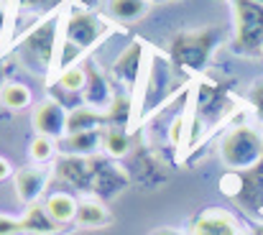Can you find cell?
<instances>
[{
  "label": "cell",
  "instance_id": "8992f818",
  "mask_svg": "<svg viewBox=\"0 0 263 235\" xmlns=\"http://www.w3.org/2000/svg\"><path fill=\"white\" fill-rule=\"evenodd\" d=\"M143 59H146V46L141 41H133L128 44L118 57H115V64L110 69L112 75V84H115V92H125V95H133L138 89V82H141V72H143Z\"/></svg>",
  "mask_w": 263,
  "mask_h": 235
},
{
  "label": "cell",
  "instance_id": "836d02e7",
  "mask_svg": "<svg viewBox=\"0 0 263 235\" xmlns=\"http://www.w3.org/2000/svg\"><path fill=\"white\" fill-rule=\"evenodd\" d=\"M248 3H256V5H263V0H248Z\"/></svg>",
  "mask_w": 263,
  "mask_h": 235
},
{
  "label": "cell",
  "instance_id": "d6a6232c",
  "mask_svg": "<svg viewBox=\"0 0 263 235\" xmlns=\"http://www.w3.org/2000/svg\"><path fill=\"white\" fill-rule=\"evenodd\" d=\"M72 3H77V5H85V8H89L95 0H72Z\"/></svg>",
  "mask_w": 263,
  "mask_h": 235
},
{
  "label": "cell",
  "instance_id": "30bf717a",
  "mask_svg": "<svg viewBox=\"0 0 263 235\" xmlns=\"http://www.w3.org/2000/svg\"><path fill=\"white\" fill-rule=\"evenodd\" d=\"M125 187H128V174H125L118 164H112V161H107V158H100L89 192H92L97 200L107 202V200L118 197Z\"/></svg>",
  "mask_w": 263,
  "mask_h": 235
},
{
  "label": "cell",
  "instance_id": "ac0fdd59",
  "mask_svg": "<svg viewBox=\"0 0 263 235\" xmlns=\"http://www.w3.org/2000/svg\"><path fill=\"white\" fill-rule=\"evenodd\" d=\"M110 220V212L105 207L102 200L97 197H87V200H80V207H77V225L80 228H105Z\"/></svg>",
  "mask_w": 263,
  "mask_h": 235
},
{
  "label": "cell",
  "instance_id": "44dd1931",
  "mask_svg": "<svg viewBox=\"0 0 263 235\" xmlns=\"http://www.w3.org/2000/svg\"><path fill=\"white\" fill-rule=\"evenodd\" d=\"M89 79V67L85 64H72V67H64L59 69V77H57V87L62 92H69V95H80L85 92Z\"/></svg>",
  "mask_w": 263,
  "mask_h": 235
},
{
  "label": "cell",
  "instance_id": "3957f363",
  "mask_svg": "<svg viewBox=\"0 0 263 235\" xmlns=\"http://www.w3.org/2000/svg\"><path fill=\"white\" fill-rule=\"evenodd\" d=\"M220 39H222L220 28H199V31L176 33L172 39V49H169V59L176 67V72H186V75L202 72L212 51L217 49Z\"/></svg>",
  "mask_w": 263,
  "mask_h": 235
},
{
  "label": "cell",
  "instance_id": "83f0119b",
  "mask_svg": "<svg viewBox=\"0 0 263 235\" xmlns=\"http://www.w3.org/2000/svg\"><path fill=\"white\" fill-rule=\"evenodd\" d=\"M189 128V110L186 113H181V115H176L174 120H172V128H169V141L179 146L181 141H184V131Z\"/></svg>",
  "mask_w": 263,
  "mask_h": 235
},
{
  "label": "cell",
  "instance_id": "ffe728a7",
  "mask_svg": "<svg viewBox=\"0 0 263 235\" xmlns=\"http://www.w3.org/2000/svg\"><path fill=\"white\" fill-rule=\"evenodd\" d=\"M33 100V92L23 82H3L0 84V105L8 110H26Z\"/></svg>",
  "mask_w": 263,
  "mask_h": 235
},
{
  "label": "cell",
  "instance_id": "d4e9b609",
  "mask_svg": "<svg viewBox=\"0 0 263 235\" xmlns=\"http://www.w3.org/2000/svg\"><path fill=\"white\" fill-rule=\"evenodd\" d=\"M240 197H248V202L253 207L263 210V161L261 166H256L253 171L243 174V192Z\"/></svg>",
  "mask_w": 263,
  "mask_h": 235
},
{
  "label": "cell",
  "instance_id": "1f68e13d",
  "mask_svg": "<svg viewBox=\"0 0 263 235\" xmlns=\"http://www.w3.org/2000/svg\"><path fill=\"white\" fill-rule=\"evenodd\" d=\"M5 21H8V15H5V3L0 0V31L5 28Z\"/></svg>",
  "mask_w": 263,
  "mask_h": 235
},
{
  "label": "cell",
  "instance_id": "7c38bea8",
  "mask_svg": "<svg viewBox=\"0 0 263 235\" xmlns=\"http://www.w3.org/2000/svg\"><path fill=\"white\" fill-rule=\"evenodd\" d=\"M115 95H118V92H115L112 79H107L102 72H100V69L89 67L87 87H85V92H82L85 105H87V107H95V110H100V113H105V110L112 105Z\"/></svg>",
  "mask_w": 263,
  "mask_h": 235
},
{
  "label": "cell",
  "instance_id": "4dcf8cb0",
  "mask_svg": "<svg viewBox=\"0 0 263 235\" xmlns=\"http://www.w3.org/2000/svg\"><path fill=\"white\" fill-rule=\"evenodd\" d=\"M148 235H184L181 230H174V228H156V230H151Z\"/></svg>",
  "mask_w": 263,
  "mask_h": 235
},
{
  "label": "cell",
  "instance_id": "ba28073f",
  "mask_svg": "<svg viewBox=\"0 0 263 235\" xmlns=\"http://www.w3.org/2000/svg\"><path fill=\"white\" fill-rule=\"evenodd\" d=\"M97 164H100V158L95 156H62L57 169H54V174L67 187L80 189V192H89L95 171H97Z\"/></svg>",
  "mask_w": 263,
  "mask_h": 235
},
{
  "label": "cell",
  "instance_id": "52a82bcc",
  "mask_svg": "<svg viewBox=\"0 0 263 235\" xmlns=\"http://www.w3.org/2000/svg\"><path fill=\"white\" fill-rule=\"evenodd\" d=\"M194 118L189 115V123H207V125H215L220 120H225L228 110L233 107L230 105V97L217 87V84H210V82H199L197 87V97H194Z\"/></svg>",
  "mask_w": 263,
  "mask_h": 235
},
{
  "label": "cell",
  "instance_id": "7a4b0ae2",
  "mask_svg": "<svg viewBox=\"0 0 263 235\" xmlns=\"http://www.w3.org/2000/svg\"><path fill=\"white\" fill-rule=\"evenodd\" d=\"M110 33V23L107 18L92 13L87 8H74L62 18V49H59V62L57 67H72L77 64V59L89 51L92 46H97L105 36Z\"/></svg>",
  "mask_w": 263,
  "mask_h": 235
},
{
  "label": "cell",
  "instance_id": "9c48e42d",
  "mask_svg": "<svg viewBox=\"0 0 263 235\" xmlns=\"http://www.w3.org/2000/svg\"><path fill=\"white\" fill-rule=\"evenodd\" d=\"M67 115H69V110L62 102H57L54 97H49V100H44L36 107V113H33V128H36L39 136H46L51 141H59V138L67 136Z\"/></svg>",
  "mask_w": 263,
  "mask_h": 235
},
{
  "label": "cell",
  "instance_id": "603a6c76",
  "mask_svg": "<svg viewBox=\"0 0 263 235\" xmlns=\"http://www.w3.org/2000/svg\"><path fill=\"white\" fill-rule=\"evenodd\" d=\"M130 113H133V95L118 92L112 105L105 110V123L112 125V128H125L128 120H130Z\"/></svg>",
  "mask_w": 263,
  "mask_h": 235
},
{
  "label": "cell",
  "instance_id": "484cf974",
  "mask_svg": "<svg viewBox=\"0 0 263 235\" xmlns=\"http://www.w3.org/2000/svg\"><path fill=\"white\" fill-rule=\"evenodd\" d=\"M54 151H57V141H51V138H46V136H36V138L31 141V149H28V154H31V158H33L36 164L51 161Z\"/></svg>",
  "mask_w": 263,
  "mask_h": 235
},
{
  "label": "cell",
  "instance_id": "4fadbf2b",
  "mask_svg": "<svg viewBox=\"0 0 263 235\" xmlns=\"http://www.w3.org/2000/svg\"><path fill=\"white\" fill-rule=\"evenodd\" d=\"M13 189H15V197L26 205V207H31V205H36V200L44 194V189H46V174H44V169H21L15 176H13Z\"/></svg>",
  "mask_w": 263,
  "mask_h": 235
},
{
  "label": "cell",
  "instance_id": "e0dca14e",
  "mask_svg": "<svg viewBox=\"0 0 263 235\" xmlns=\"http://www.w3.org/2000/svg\"><path fill=\"white\" fill-rule=\"evenodd\" d=\"M18 223H21V233H31V235H51L59 230V225L49 218L44 205L26 207V212H23V218Z\"/></svg>",
  "mask_w": 263,
  "mask_h": 235
},
{
  "label": "cell",
  "instance_id": "d590c367",
  "mask_svg": "<svg viewBox=\"0 0 263 235\" xmlns=\"http://www.w3.org/2000/svg\"><path fill=\"white\" fill-rule=\"evenodd\" d=\"M148 3H166V0H148Z\"/></svg>",
  "mask_w": 263,
  "mask_h": 235
},
{
  "label": "cell",
  "instance_id": "4316f807",
  "mask_svg": "<svg viewBox=\"0 0 263 235\" xmlns=\"http://www.w3.org/2000/svg\"><path fill=\"white\" fill-rule=\"evenodd\" d=\"M248 107L253 110L256 120L263 125V79H256L248 89Z\"/></svg>",
  "mask_w": 263,
  "mask_h": 235
},
{
  "label": "cell",
  "instance_id": "d6986e66",
  "mask_svg": "<svg viewBox=\"0 0 263 235\" xmlns=\"http://www.w3.org/2000/svg\"><path fill=\"white\" fill-rule=\"evenodd\" d=\"M148 0H107V15L120 23H133L148 13Z\"/></svg>",
  "mask_w": 263,
  "mask_h": 235
},
{
  "label": "cell",
  "instance_id": "9a60e30c",
  "mask_svg": "<svg viewBox=\"0 0 263 235\" xmlns=\"http://www.w3.org/2000/svg\"><path fill=\"white\" fill-rule=\"evenodd\" d=\"M102 131H89V133H74L59 138L57 149L64 156H95V151L102 146Z\"/></svg>",
  "mask_w": 263,
  "mask_h": 235
},
{
  "label": "cell",
  "instance_id": "2e32d148",
  "mask_svg": "<svg viewBox=\"0 0 263 235\" xmlns=\"http://www.w3.org/2000/svg\"><path fill=\"white\" fill-rule=\"evenodd\" d=\"M105 123V113L95 110V107H74L69 110L67 115V136H74V133H89V131H102Z\"/></svg>",
  "mask_w": 263,
  "mask_h": 235
},
{
  "label": "cell",
  "instance_id": "f1b7e54d",
  "mask_svg": "<svg viewBox=\"0 0 263 235\" xmlns=\"http://www.w3.org/2000/svg\"><path fill=\"white\" fill-rule=\"evenodd\" d=\"M15 233H21V223L15 218L0 215V235H15Z\"/></svg>",
  "mask_w": 263,
  "mask_h": 235
},
{
  "label": "cell",
  "instance_id": "6da1fadb",
  "mask_svg": "<svg viewBox=\"0 0 263 235\" xmlns=\"http://www.w3.org/2000/svg\"><path fill=\"white\" fill-rule=\"evenodd\" d=\"M59 49H62V15L54 13L28 33H23L13 51L21 67H26L31 75L46 77L59 62Z\"/></svg>",
  "mask_w": 263,
  "mask_h": 235
},
{
  "label": "cell",
  "instance_id": "5b68a950",
  "mask_svg": "<svg viewBox=\"0 0 263 235\" xmlns=\"http://www.w3.org/2000/svg\"><path fill=\"white\" fill-rule=\"evenodd\" d=\"M235 15V49L238 51H261L263 49V5L248 0H230Z\"/></svg>",
  "mask_w": 263,
  "mask_h": 235
},
{
  "label": "cell",
  "instance_id": "cb8c5ba5",
  "mask_svg": "<svg viewBox=\"0 0 263 235\" xmlns=\"http://www.w3.org/2000/svg\"><path fill=\"white\" fill-rule=\"evenodd\" d=\"M102 149H105L107 156H112V158L128 156V151H130V138H128L125 128H112V125H107V131H105V136H102Z\"/></svg>",
  "mask_w": 263,
  "mask_h": 235
},
{
  "label": "cell",
  "instance_id": "e575fe53",
  "mask_svg": "<svg viewBox=\"0 0 263 235\" xmlns=\"http://www.w3.org/2000/svg\"><path fill=\"white\" fill-rule=\"evenodd\" d=\"M0 82H3V62H0Z\"/></svg>",
  "mask_w": 263,
  "mask_h": 235
},
{
  "label": "cell",
  "instance_id": "7402d4cb",
  "mask_svg": "<svg viewBox=\"0 0 263 235\" xmlns=\"http://www.w3.org/2000/svg\"><path fill=\"white\" fill-rule=\"evenodd\" d=\"M18 15L21 18H31L33 26H39L41 21H46L49 15L57 13L59 0H15Z\"/></svg>",
  "mask_w": 263,
  "mask_h": 235
},
{
  "label": "cell",
  "instance_id": "5bb4252c",
  "mask_svg": "<svg viewBox=\"0 0 263 235\" xmlns=\"http://www.w3.org/2000/svg\"><path fill=\"white\" fill-rule=\"evenodd\" d=\"M44 207L49 212V218L64 228L69 223L77 220V207H80V200L72 194V192H51L46 200H44Z\"/></svg>",
  "mask_w": 263,
  "mask_h": 235
},
{
  "label": "cell",
  "instance_id": "277c9868",
  "mask_svg": "<svg viewBox=\"0 0 263 235\" xmlns=\"http://www.w3.org/2000/svg\"><path fill=\"white\" fill-rule=\"evenodd\" d=\"M220 158L235 174H248L263 161V133L258 128L240 123L220 138Z\"/></svg>",
  "mask_w": 263,
  "mask_h": 235
},
{
  "label": "cell",
  "instance_id": "8fae6325",
  "mask_svg": "<svg viewBox=\"0 0 263 235\" xmlns=\"http://www.w3.org/2000/svg\"><path fill=\"white\" fill-rule=\"evenodd\" d=\"M192 235H240V225L228 210L210 207L194 220Z\"/></svg>",
  "mask_w": 263,
  "mask_h": 235
},
{
  "label": "cell",
  "instance_id": "f546056e",
  "mask_svg": "<svg viewBox=\"0 0 263 235\" xmlns=\"http://www.w3.org/2000/svg\"><path fill=\"white\" fill-rule=\"evenodd\" d=\"M10 174H13V166H10V161H8V158H3V156H0V182L10 179Z\"/></svg>",
  "mask_w": 263,
  "mask_h": 235
}]
</instances>
